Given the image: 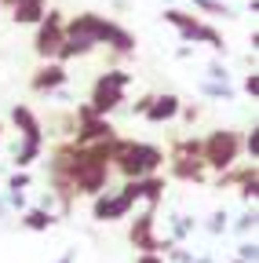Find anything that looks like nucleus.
Masks as SVG:
<instances>
[{"label": "nucleus", "instance_id": "obj_1", "mask_svg": "<svg viewBox=\"0 0 259 263\" xmlns=\"http://www.w3.org/2000/svg\"><path fill=\"white\" fill-rule=\"evenodd\" d=\"M161 164H165V150H161V146L124 139L121 150H117L113 161H110V168H117L124 179H143V176H157Z\"/></svg>", "mask_w": 259, "mask_h": 263}, {"label": "nucleus", "instance_id": "obj_2", "mask_svg": "<svg viewBox=\"0 0 259 263\" xmlns=\"http://www.w3.org/2000/svg\"><path fill=\"white\" fill-rule=\"evenodd\" d=\"M128 84H132V73L117 70V66H113V70H103L99 77H95V84H91V99H88L91 114L95 117H110L113 110H121Z\"/></svg>", "mask_w": 259, "mask_h": 263}, {"label": "nucleus", "instance_id": "obj_3", "mask_svg": "<svg viewBox=\"0 0 259 263\" xmlns=\"http://www.w3.org/2000/svg\"><path fill=\"white\" fill-rule=\"evenodd\" d=\"M201 161L212 172H226L241 161V132L234 128H215L201 139Z\"/></svg>", "mask_w": 259, "mask_h": 263}, {"label": "nucleus", "instance_id": "obj_4", "mask_svg": "<svg viewBox=\"0 0 259 263\" xmlns=\"http://www.w3.org/2000/svg\"><path fill=\"white\" fill-rule=\"evenodd\" d=\"M62 26H66V15L62 11H48L41 22H37V37H33V51H37V59H55V51H58V44H62Z\"/></svg>", "mask_w": 259, "mask_h": 263}, {"label": "nucleus", "instance_id": "obj_5", "mask_svg": "<svg viewBox=\"0 0 259 263\" xmlns=\"http://www.w3.org/2000/svg\"><path fill=\"white\" fill-rule=\"evenodd\" d=\"M153 227H157V209L153 205H146V212H139L135 219H132V234H128V238H132V245L135 249H143V252H168L172 249V241H161L157 234H153Z\"/></svg>", "mask_w": 259, "mask_h": 263}, {"label": "nucleus", "instance_id": "obj_6", "mask_svg": "<svg viewBox=\"0 0 259 263\" xmlns=\"http://www.w3.org/2000/svg\"><path fill=\"white\" fill-rule=\"evenodd\" d=\"M165 186H168V179L165 176H143V179H124V186H121V194L128 197V201H146V205H161L165 201Z\"/></svg>", "mask_w": 259, "mask_h": 263}, {"label": "nucleus", "instance_id": "obj_7", "mask_svg": "<svg viewBox=\"0 0 259 263\" xmlns=\"http://www.w3.org/2000/svg\"><path fill=\"white\" fill-rule=\"evenodd\" d=\"M132 212V201L121 194V190H103L99 197H91V216L99 223H113V219H124Z\"/></svg>", "mask_w": 259, "mask_h": 263}, {"label": "nucleus", "instance_id": "obj_8", "mask_svg": "<svg viewBox=\"0 0 259 263\" xmlns=\"http://www.w3.org/2000/svg\"><path fill=\"white\" fill-rule=\"evenodd\" d=\"M113 136H117V128L110 124V117H95L91 114V117H81L77 121V128H73L70 139L77 146H91V143H103V139H113Z\"/></svg>", "mask_w": 259, "mask_h": 263}, {"label": "nucleus", "instance_id": "obj_9", "mask_svg": "<svg viewBox=\"0 0 259 263\" xmlns=\"http://www.w3.org/2000/svg\"><path fill=\"white\" fill-rule=\"evenodd\" d=\"M62 84H66V66L55 62V59H48L41 70L29 77V88H33L37 95H51V91H58Z\"/></svg>", "mask_w": 259, "mask_h": 263}, {"label": "nucleus", "instance_id": "obj_10", "mask_svg": "<svg viewBox=\"0 0 259 263\" xmlns=\"http://www.w3.org/2000/svg\"><path fill=\"white\" fill-rule=\"evenodd\" d=\"M168 161V176L179 183H208V168L201 157H165Z\"/></svg>", "mask_w": 259, "mask_h": 263}, {"label": "nucleus", "instance_id": "obj_11", "mask_svg": "<svg viewBox=\"0 0 259 263\" xmlns=\"http://www.w3.org/2000/svg\"><path fill=\"white\" fill-rule=\"evenodd\" d=\"M95 48H99V44L88 41L84 33H70L66 26H62V44H58V51H55V62L66 66L70 59H84V55H91Z\"/></svg>", "mask_w": 259, "mask_h": 263}, {"label": "nucleus", "instance_id": "obj_12", "mask_svg": "<svg viewBox=\"0 0 259 263\" xmlns=\"http://www.w3.org/2000/svg\"><path fill=\"white\" fill-rule=\"evenodd\" d=\"M179 106H183V99L175 91H161V95H153V103H150V110L143 117L150 124H165V121H175L179 117Z\"/></svg>", "mask_w": 259, "mask_h": 263}, {"label": "nucleus", "instance_id": "obj_13", "mask_svg": "<svg viewBox=\"0 0 259 263\" xmlns=\"http://www.w3.org/2000/svg\"><path fill=\"white\" fill-rule=\"evenodd\" d=\"M11 124L22 132V139H37V143H44V124H41V117L29 110L26 103H15V106H11Z\"/></svg>", "mask_w": 259, "mask_h": 263}, {"label": "nucleus", "instance_id": "obj_14", "mask_svg": "<svg viewBox=\"0 0 259 263\" xmlns=\"http://www.w3.org/2000/svg\"><path fill=\"white\" fill-rule=\"evenodd\" d=\"M44 15H48V0H18L11 8V18L18 26H37Z\"/></svg>", "mask_w": 259, "mask_h": 263}, {"label": "nucleus", "instance_id": "obj_15", "mask_svg": "<svg viewBox=\"0 0 259 263\" xmlns=\"http://www.w3.org/2000/svg\"><path fill=\"white\" fill-rule=\"evenodd\" d=\"M165 22L179 29L183 44H193V33H197V26H201L197 15H186V11H179V8H168V11H165Z\"/></svg>", "mask_w": 259, "mask_h": 263}, {"label": "nucleus", "instance_id": "obj_16", "mask_svg": "<svg viewBox=\"0 0 259 263\" xmlns=\"http://www.w3.org/2000/svg\"><path fill=\"white\" fill-rule=\"evenodd\" d=\"M41 154H44V143L22 139V143H15V150H11V164H15V168H29V164H33Z\"/></svg>", "mask_w": 259, "mask_h": 263}, {"label": "nucleus", "instance_id": "obj_17", "mask_svg": "<svg viewBox=\"0 0 259 263\" xmlns=\"http://www.w3.org/2000/svg\"><path fill=\"white\" fill-rule=\"evenodd\" d=\"M197 91L201 95H208V99H223V103H234V99H237V88L230 84V81H201L197 84Z\"/></svg>", "mask_w": 259, "mask_h": 263}, {"label": "nucleus", "instance_id": "obj_18", "mask_svg": "<svg viewBox=\"0 0 259 263\" xmlns=\"http://www.w3.org/2000/svg\"><path fill=\"white\" fill-rule=\"evenodd\" d=\"M193 44H208L212 51L226 55V41H223V33H219L215 26H208V22H201V26H197V33H193Z\"/></svg>", "mask_w": 259, "mask_h": 263}, {"label": "nucleus", "instance_id": "obj_19", "mask_svg": "<svg viewBox=\"0 0 259 263\" xmlns=\"http://www.w3.org/2000/svg\"><path fill=\"white\" fill-rule=\"evenodd\" d=\"M55 223H58V216L48 212V209H29V212L22 216V227H29V230H48V227H55Z\"/></svg>", "mask_w": 259, "mask_h": 263}, {"label": "nucleus", "instance_id": "obj_20", "mask_svg": "<svg viewBox=\"0 0 259 263\" xmlns=\"http://www.w3.org/2000/svg\"><path fill=\"white\" fill-rule=\"evenodd\" d=\"M197 11H205V15H223V18H234V8L230 4H223V0H190Z\"/></svg>", "mask_w": 259, "mask_h": 263}, {"label": "nucleus", "instance_id": "obj_21", "mask_svg": "<svg viewBox=\"0 0 259 263\" xmlns=\"http://www.w3.org/2000/svg\"><path fill=\"white\" fill-rule=\"evenodd\" d=\"M29 183H33V176L26 168H15V176H8V190H26Z\"/></svg>", "mask_w": 259, "mask_h": 263}, {"label": "nucleus", "instance_id": "obj_22", "mask_svg": "<svg viewBox=\"0 0 259 263\" xmlns=\"http://www.w3.org/2000/svg\"><path fill=\"white\" fill-rule=\"evenodd\" d=\"M179 117H183L186 124H197V117H201V106H193V103H183V106H179Z\"/></svg>", "mask_w": 259, "mask_h": 263}, {"label": "nucleus", "instance_id": "obj_23", "mask_svg": "<svg viewBox=\"0 0 259 263\" xmlns=\"http://www.w3.org/2000/svg\"><path fill=\"white\" fill-rule=\"evenodd\" d=\"M241 88H245V95H248L252 103H255V95H259V77H255V70L245 77V84H241Z\"/></svg>", "mask_w": 259, "mask_h": 263}, {"label": "nucleus", "instance_id": "obj_24", "mask_svg": "<svg viewBox=\"0 0 259 263\" xmlns=\"http://www.w3.org/2000/svg\"><path fill=\"white\" fill-rule=\"evenodd\" d=\"M205 77H208V81H230V73H226V66H223V62H212Z\"/></svg>", "mask_w": 259, "mask_h": 263}, {"label": "nucleus", "instance_id": "obj_25", "mask_svg": "<svg viewBox=\"0 0 259 263\" xmlns=\"http://www.w3.org/2000/svg\"><path fill=\"white\" fill-rule=\"evenodd\" d=\"M150 103H153V91H150V95H139L135 106H132V117H143V114L150 110Z\"/></svg>", "mask_w": 259, "mask_h": 263}, {"label": "nucleus", "instance_id": "obj_26", "mask_svg": "<svg viewBox=\"0 0 259 263\" xmlns=\"http://www.w3.org/2000/svg\"><path fill=\"white\" fill-rule=\"evenodd\" d=\"M190 227H193V223H190L186 216H175V219H172V230H175V238H186V234H190Z\"/></svg>", "mask_w": 259, "mask_h": 263}, {"label": "nucleus", "instance_id": "obj_27", "mask_svg": "<svg viewBox=\"0 0 259 263\" xmlns=\"http://www.w3.org/2000/svg\"><path fill=\"white\" fill-rule=\"evenodd\" d=\"M208 230H212V234H223V230H226V212H215L212 223H208Z\"/></svg>", "mask_w": 259, "mask_h": 263}, {"label": "nucleus", "instance_id": "obj_28", "mask_svg": "<svg viewBox=\"0 0 259 263\" xmlns=\"http://www.w3.org/2000/svg\"><path fill=\"white\" fill-rule=\"evenodd\" d=\"M248 227H255V205H252V212H245L237 219V230H248Z\"/></svg>", "mask_w": 259, "mask_h": 263}, {"label": "nucleus", "instance_id": "obj_29", "mask_svg": "<svg viewBox=\"0 0 259 263\" xmlns=\"http://www.w3.org/2000/svg\"><path fill=\"white\" fill-rule=\"evenodd\" d=\"M248 259L255 263V241H252V245H248V241L241 245V263H248Z\"/></svg>", "mask_w": 259, "mask_h": 263}, {"label": "nucleus", "instance_id": "obj_30", "mask_svg": "<svg viewBox=\"0 0 259 263\" xmlns=\"http://www.w3.org/2000/svg\"><path fill=\"white\" fill-rule=\"evenodd\" d=\"M135 263H165V259H161V256H157V252H143V256H139V259H135Z\"/></svg>", "mask_w": 259, "mask_h": 263}, {"label": "nucleus", "instance_id": "obj_31", "mask_svg": "<svg viewBox=\"0 0 259 263\" xmlns=\"http://www.w3.org/2000/svg\"><path fill=\"white\" fill-rule=\"evenodd\" d=\"M190 55H193V48H190V44H183V48L175 51V59H190Z\"/></svg>", "mask_w": 259, "mask_h": 263}, {"label": "nucleus", "instance_id": "obj_32", "mask_svg": "<svg viewBox=\"0 0 259 263\" xmlns=\"http://www.w3.org/2000/svg\"><path fill=\"white\" fill-rule=\"evenodd\" d=\"M0 4H4V8H8V11H11V8H15V4H18V0H0Z\"/></svg>", "mask_w": 259, "mask_h": 263}, {"label": "nucleus", "instance_id": "obj_33", "mask_svg": "<svg viewBox=\"0 0 259 263\" xmlns=\"http://www.w3.org/2000/svg\"><path fill=\"white\" fill-rule=\"evenodd\" d=\"M62 263H73V252H66V256H62Z\"/></svg>", "mask_w": 259, "mask_h": 263}, {"label": "nucleus", "instance_id": "obj_34", "mask_svg": "<svg viewBox=\"0 0 259 263\" xmlns=\"http://www.w3.org/2000/svg\"><path fill=\"white\" fill-rule=\"evenodd\" d=\"M0 136H4V124H0Z\"/></svg>", "mask_w": 259, "mask_h": 263}]
</instances>
